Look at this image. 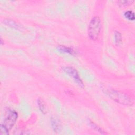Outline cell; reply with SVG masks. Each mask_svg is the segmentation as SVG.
<instances>
[{
	"label": "cell",
	"mask_w": 135,
	"mask_h": 135,
	"mask_svg": "<svg viewBox=\"0 0 135 135\" xmlns=\"http://www.w3.org/2000/svg\"><path fill=\"white\" fill-rule=\"evenodd\" d=\"M104 92L114 101L126 106H131L133 104V99L128 94L112 89H106Z\"/></svg>",
	"instance_id": "obj_1"
},
{
	"label": "cell",
	"mask_w": 135,
	"mask_h": 135,
	"mask_svg": "<svg viewBox=\"0 0 135 135\" xmlns=\"http://www.w3.org/2000/svg\"><path fill=\"white\" fill-rule=\"evenodd\" d=\"M101 30V21L98 16L93 17L88 26V36L93 41L98 40Z\"/></svg>",
	"instance_id": "obj_2"
},
{
	"label": "cell",
	"mask_w": 135,
	"mask_h": 135,
	"mask_svg": "<svg viewBox=\"0 0 135 135\" xmlns=\"http://www.w3.org/2000/svg\"><path fill=\"white\" fill-rule=\"evenodd\" d=\"M18 118L17 112L15 111H11L4 122L1 124V133L2 134H8L9 131L15 123Z\"/></svg>",
	"instance_id": "obj_3"
},
{
	"label": "cell",
	"mask_w": 135,
	"mask_h": 135,
	"mask_svg": "<svg viewBox=\"0 0 135 135\" xmlns=\"http://www.w3.org/2000/svg\"><path fill=\"white\" fill-rule=\"evenodd\" d=\"M62 69L67 74L72 78L82 88L84 86L83 81L80 78L78 71L74 68L71 66H64L62 68Z\"/></svg>",
	"instance_id": "obj_4"
},
{
	"label": "cell",
	"mask_w": 135,
	"mask_h": 135,
	"mask_svg": "<svg viewBox=\"0 0 135 135\" xmlns=\"http://www.w3.org/2000/svg\"><path fill=\"white\" fill-rule=\"evenodd\" d=\"M51 126L54 132L58 133L61 130V124L60 121L55 118H51L50 120Z\"/></svg>",
	"instance_id": "obj_5"
},
{
	"label": "cell",
	"mask_w": 135,
	"mask_h": 135,
	"mask_svg": "<svg viewBox=\"0 0 135 135\" xmlns=\"http://www.w3.org/2000/svg\"><path fill=\"white\" fill-rule=\"evenodd\" d=\"M57 50L60 52H61L62 53H68L71 55H74L75 54V53L76 54L75 51L73 49L65 46H63V45L58 46Z\"/></svg>",
	"instance_id": "obj_6"
},
{
	"label": "cell",
	"mask_w": 135,
	"mask_h": 135,
	"mask_svg": "<svg viewBox=\"0 0 135 135\" xmlns=\"http://www.w3.org/2000/svg\"><path fill=\"white\" fill-rule=\"evenodd\" d=\"M3 23L6 25L7 26H10L13 28L19 30L21 28V26L14 21L11 19H5L3 20Z\"/></svg>",
	"instance_id": "obj_7"
},
{
	"label": "cell",
	"mask_w": 135,
	"mask_h": 135,
	"mask_svg": "<svg viewBox=\"0 0 135 135\" xmlns=\"http://www.w3.org/2000/svg\"><path fill=\"white\" fill-rule=\"evenodd\" d=\"M37 103L38 108H39L40 110L41 111V112L44 114H45L47 112L46 107V105H45V103L43 101V100L41 99V98L38 99Z\"/></svg>",
	"instance_id": "obj_8"
},
{
	"label": "cell",
	"mask_w": 135,
	"mask_h": 135,
	"mask_svg": "<svg viewBox=\"0 0 135 135\" xmlns=\"http://www.w3.org/2000/svg\"><path fill=\"white\" fill-rule=\"evenodd\" d=\"M114 40L115 43L117 45L119 46L122 41V36L121 33L118 31H115L114 33Z\"/></svg>",
	"instance_id": "obj_9"
},
{
	"label": "cell",
	"mask_w": 135,
	"mask_h": 135,
	"mask_svg": "<svg viewBox=\"0 0 135 135\" xmlns=\"http://www.w3.org/2000/svg\"><path fill=\"white\" fill-rule=\"evenodd\" d=\"M124 16L129 20L134 21V14L132 11L129 10L126 11L124 14Z\"/></svg>",
	"instance_id": "obj_10"
},
{
	"label": "cell",
	"mask_w": 135,
	"mask_h": 135,
	"mask_svg": "<svg viewBox=\"0 0 135 135\" xmlns=\"http://www.w3.org/2000/svg\"><path fill=\"white\" fill-rule=\"evenodd\" d=\"M134 2L133 1H117L118 5L120 6H126L131 5Z\"/></svg>",
	"instance_id": "obj_11"
},
{
	"label": "cell",
	"mask_w": 135,
	"mask_h": 135,
	"mask_svg": "<svg viewBox=\"0 0 135 135\" xmlns=\"http://www.w3.org/2000/svg\"><path fill=\"white\" fill-rule=\"evenodd\" d=\"M90 124L91 126L92 127V128H93L95 130H97V131L99 132L100 133H102V134H105L106 133L101 128H100L99 126H98L97 124H94L93 122H90Z\"/></svg>",
	"instance_id": "obj_12"
}]
</instances>
